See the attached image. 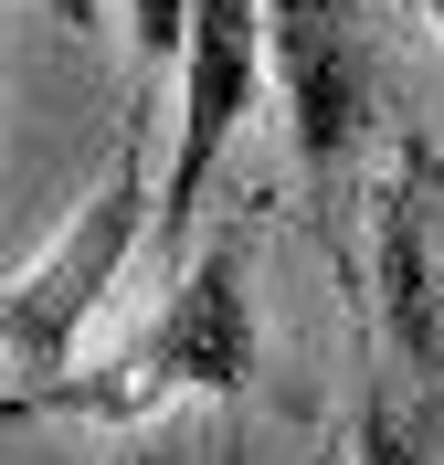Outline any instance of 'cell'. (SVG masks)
I'll return each instance as SVG.
<instances>
[{
	"instance_id": "3",
	"label": "cell",
	"mask_w": 444,
	"mask_h": 465,
	"mask_svg": "<svg viewBox=\"0 0 444 465\" xmlns=\"http://www.w3.org/2000/svg\"><path fill=\"white\" fill-rule=\"evenodd\" d=\"M265 85V0H191L180 22V138H170V180H159V254H191V223H202V191L222 170L233 127L254 116Z\"/></svg>"
},
{
	"instance_id": "8",
	"label": "cell",
	"mask_w": 444,
	"mask_h": 465,
	"mask_svg": "<svg viewBox=\"0 0 444 465\" xmlns=\"http://www.w3.org/2000/svg\"><path fill=\"white\" fill-rule=\"evenodd\" d=\"M413 11H423V22H434V32H444V0H413Z\"/></svg>"
},
{
	"instance_id": "5",
	"label": "cell",
	"mask_w": 444,
	"mask_h": 465,
	"mask_svg": "<svg viewBox=\"0 0 444 465\" xmlns=\"http://www.w3.org/2000/svg\"><path fill=\"white\" fill-rule=\"evenodd\" d=\"M370 286H381V339L444 391V159L402 138L381 202H370Z\"/></svg>"
},
{
	"instance_id": "2",
	"label": "cell",
	"mask_w": 444,
	"mask_h": 465,
	"mask_svg": "<svg viewBox=\"0 0 444 465\" xmlns=\"http://www.w3.org/2000/svg\"><path fill=\"white\" fill-rule=\"evenodd\" d=\"M138 232H148V148L127 138L117 159H106V180L85 191V212L64 223V243L32 264V275L0 286V360L32 371V381H54L64 360H74V339H85V318L106 307V286L127 275Z\"/></svg>"
},
{
	"instance_id": "1",
	"label": "cell",
	"mask_w": 444,
	"mask_h": 465,
	"mask_svg": "<svg viewBox=\"0 0 444 465\" xmlns=\"http://www.w3.org/2000/svg\"><path fill=\"white\" fill-rule=\"evenodd\" d=\"M243 381H254V275H243V232H233V243H191L170 264V307L117 360L32 381L11 412H74V423L148 434L170 402H222Z\"/></svg>"
},
{
	"instance_id": "6",
	"label": "cell",
	"mask_w": 444,
	"mask_h": 465,
	"mask_svg": "<svg viewBox=\"0 0 444 465\" xmlns=\"http://www.w3.org/2000/svg\"><path fill=\"white\" fill-rule=\"evenodd\" d=\"M180 22H191V0H127V54L148 64H180Z\"/></svg>"
},
{
	"instance_id": "9",
	"label": "cell",
	"mask_w": 444,
	"mask_h": 465,
	"mask_svg": "<svg viewBox=\"0 0 444 465\" xmlns=\"http://www.w3.org/2000/svg\"><path fill=\"white\" fill-rule=\"evenodd\" d=\"M117 465H170V455H117Z\"/></svg>"
},
{
	"instance_id": "7",
	"label": "cell",
	"mask_w": 444,
	"mask_h": 465,
	"mask_svg": "<svg viewBox=\"0 0 444 465\" xmlns=\"http://www.w3.org/2000/svg\"><path fill=\"white\" fill-rule=\"evenodd\" d=\"M360 465H423L413 423L391 412V391H370V412H360Z\"/></svg>"
},
{
	"instance_id": "4",
	"label": "cell",
	"mask_w": 444,
	"mask_h": 465,
	"mask_svg": "<svg viewBox=\"0 0 444 465\" xmlns=\"http://www.w3.org/2000/svg\"><path fill=\"white\" fill-rule=\"evenodd\" d=\"M265 64H275V95H286L296 170L339 180L360 127H370V95H381L370 11L360 0H265Z\"/></svg>"
}]
</instances>
